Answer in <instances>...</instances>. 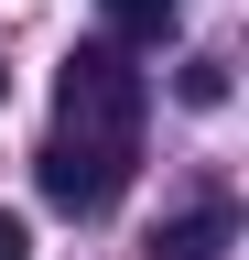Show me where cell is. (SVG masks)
<instances>
[{"label":"cell","mask_w":249,"mask_h":260,"mask_svg":"<svg viewBox=\"0 0 249 260\" xmlns=\"http://www.w3.org/2000/svg\"><path fill=\"white\" fill-rule=\"evenodd\" d=\"M54 119L141 141V76H130V54H119V44H76L65 76H54Z\"/></svg>","instance_id":"7a4b0ae2"},{"label":"cell","mask_w":249,"mask_h":260,"mask_svg":"<svg viewBox=\"0 0 249 260\" xmlns=\"http://www.w3.org/2000/svg\"><path fill=\"white\" fill-rule=\"evenodd\" d=\"M22 249H33V239H22V217L0 206V260H22Z\"/></svg>","instance_id":"8992f818"},{"label":"cell","mask_w":249,"mask_h":260,"mask_svg":"<svg viewBox=\"0 0 249 260\" xmlns=\"http://www.w3.org/2000/svg\"><path fill=\"white\" fill-rule=\"evenodd\" d=\"M130 152L141 141H119V130H76V119H54V141H44V206H65V217H109L119 206V184H130Z\"/></svg>","instance_id":"6da1fadb"},{"label":"cell","mask_w":249,"mask_h":260,"mask_svg":"<svg viewBox=\"0 0 249 260\" xmlns=\"http://www.w3.org/2000/svg\"><path fill=\"white\" fill-rule=\"evenodd\" d=\"M228 239H238L228 206H184V217L152 228V260H228Z\"/></svg>","instance_id":"3957f363"},{"label":"cell","mask_w":249,"mask_h":260,"mask_svg":"<svg viewBox=\"0 0 249 260\" xmlns=\"http://www.w3.org/2000/svg\"><path fill=\"white\" fill-rule=\"evenodd\" d=\"M0 87H11V76H0Z\"/></svg>","instance_id":"52a82bcc"},{"label":"cell","mask_w":249,"mask_h":260,"mask_svg":"<svg viewBox=\"0 0 249 260\" xmlns=\"http://www.w3.org/2000/svg\"><path fill=\"white\" fill-rule=\"evenodd\" d=\"M173 98H184V109H228V65H217V54H195V65L173 76Z\"/></svg>","instance_id":"277c9868"},{"label":"cell","mask_w":249,"mask_h":260,"mask_svg":"<svg viewBox=\"0 0 249 260\" xmlns=\"http://www.w3.org/2000/svg\"><path fill=\"white\" fill-rule=\"evenodd\" d=\"M109 22H119V32H141V44H152V32H173V0H109Z\"/></svg>","instance_id":"5b68a950"}]
</instances>
